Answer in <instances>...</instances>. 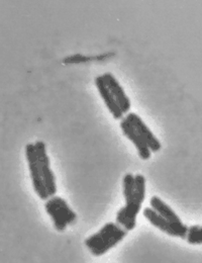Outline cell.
<instances>
[{
    "mask_svg": "<svg viewBox=\"0 0 202 263\" xmlns=\"http://www.w3.org/2000/svg\"><path fill=\"white\" fill-rule=\"evenodd\" d=\"M128 235V231L117 223L108 222L96 233L84 241L86 248L95 257H100L120 243Z\"/></svg>",
    "mask_w": 202,
    "mask_h": 263,
    "instance_id": "obj_1",
    "label": "cell"
},
{
    "mask_svg": "<svg viewBox=\"0 0 202 263\" xmlns=\"http://www.w3.org/2000/svg\"><path fill=\"white\" fill-rule=\"evenodd\" d=\"M135 190L133 196L125 199L126 204L116 214V223L130 232L136 227V218L146 198V177L143 174L135 175Z\"/></svg>",
    "mask_w": 202,
    "mask_h": 263,
    "instance_id": "obj_2",
    "label": "cell"
},
{
    "mask_svg": "<svg viewBox=\"0 0 202 263\" xmlns=\"http://www.w3.org/2000/svg\"><path fill=\"white\" fill-rule=\"evenodd\" d=\"M45 210L58 232L66 230L68 226L74 225L78 219L77 214L71 209L67 201L58 196L49 197L46 200Z\"/></svg>",
    "mask_w": 202,
    "mask_h": 263,
    "instance_id": "obj_3",
    "label": "cell"
},
{
    "mask_svg": "<svg viewBox=\"0 0 202 263\" xmlns=\"http://www.w3.org/2000/svg\"><path fill=\"white\" fill-rule=\"evenodd\" d=\"M34 148L38 160L39 170L44 179V183L46 186V190L49 194V197L56 196L58 189L56 183V177L55 173L51 167V160L47 152V146L45 142L43 141H36L34 143Z\"/></svg>",
    "mask_w": 202,
    "mask_h": 263,
    "instance_id": "obj_4",
    "label": "cell"
},
{
    "mask_svg": "<svg viewBox=\"0 0 202 263\" xmlns=\"http://www.w3.org/2000/svg\"><path fill=\"white\" fill-rule=\"evenodd\" d=\"M25 153H26V158L28 161L29 165V170H30V175H31V179H32V184L34 187V193L37 195V197H39L43 200H47L49 198V194L46 190L45 183H44V179L39 170V165H38V160H37V156H36V152H35V148H34V144H27L26 145V149H25Z\"/></svg>",
    "mask_w": 202,
    "mask_h": 263,
    "instance_id": "obj_5",
    "label": "cell"
},
{
    "mask_svg": "<svg viewBox=\"0 0 202 263\" xmlns=\"http://www.w3.org/2000/svg\"><path fill=\"white\" fill-rule=\"evenodd\" d=\"M126 119L131 123V125L135 128V131L143 138V140L146 142L152 153L159 152L162 149V144L160 140L155 136V134L150 129V127H148V125L137 114L131 111L126 116Z\"/></svg>",
    "mask_w": 202,
    "mask_h": 263,
    "instance_id": "obj_6",
    "label": "cell"
},
{
    "mask_svg": "<svg viewBox=\"0 0 202 263\" xmlns=\"http://www.w3.org/2000/svg\"><path fill=\"white\" fill-rule=\"evenodd\" d=\"M105 84L109 88L110 92L112 93L113 98L116 100L118 106L120 107L122 111L127 116L129 112H131L132 109V102L131 99L128 97L126 90L117 80V78L111 73V72H105L101 75Z\"/></svg>",
    "mask_w": 202,
    "mask_h": 263,
    "instance_id": "obj_7",
    "label": "cell"
},
{
    "mask_svg": "<svg viewBox=\"0 0 202 263\" xmlns=\"http://www.w3.org/2000/svg\"><path fill=\"white\" fill-rule=\"evenodd\" d=\"M143 215L150 224H152L157 229L162 231L163 233L167 234L169 236H172V237L186 239L187 233L177 229L174 225H172L167 220H165L163 217H161L159 214H157L152 208H146L143 211Z\"/></svg>",
    "mask_w": 202,
    "mask_h": 263,
    "instance_id": "obj_8",
    "label": "cell"
},
{
    "mask_svg": "<svg viewBox=\"0 0 202 263\" xmlns=\"http://www.w3.org/2000/svg\"><path fill=\"white\" fill-rule=\"evenodd\" d=\"M119 127L122 129L125 137H127L134 145L137 151V154L142 160H149L152 156V152L143 138L135 131V128L131 125V123L126 119V117L120 121Z\"/></svg>",
    "mask_w": 202,
    "mask_h": 263,
    "instance_id": "obj_9",
    "label": "cell"
},
{
    "mask_svg": "<svg viewBox=\"0 0 202 263\" xmlns=\"http://www.w3.org/2000/svg\"><path fill=\"white\" fill-rule=\"evenodd\" d=\"M151 208L159 214L161 217H163L165 220H167L172 225H174L177 229L183 231L185 233L188 232V226L183 224L181 219L178 217V215L174 212V210L167 204L161 197L158 196H153L150 199Z\"/></svg>",
    "mask_w": 202,
    "mask_h": 263,
    "instance_id": "obj_10",
    "label": "cell"
},
{
    "mask_svg": "<svg viewBox=\"0 0 202 263\" xmlns=\"http://www.w3.org/2000/svg\"><path fill=\"white\" fill-rule=\"evenodd\" d=\"M94 83H95V86H96V88L98 90V93H99L101 99L103 100L104 104L106 105L107 109L109 110V112L111 114V116L113 117V119L122 121L126 116L122 111L120 107L118 106L116 100L113 98V96L110 92V90L107 87V85L105 84V82H104V80H103L101 75H98L95 78Z\"/></svg>",
    "mask_w": 202,
    "mask_h": 263,
    "instance_id": "obj_11",
    "label": "cell"
},
{
    "mask_svg": "<svg viewBox=\"0 0 202 263\" xmlns=\"http://www.w3.org/2000/svg\"><path fill=\"white\" fill-rule=\"evenodd\" d=\"M135 179L133 173H126L123 178V195L125 199L129 198L135 193Z\"/></svg>",
    "mask_w": 202,
    "mask_h": 263,
    "instance_id": "obj_12",
    "label": "cell"
},
{
    "mask_svg": "<svg viewBox=\"0 0 202 263\" xmlns=\"http://www.w3.org/2000/svg\"><path fill=\"white\" fill-rule=\"evenodd\" d=\"M186 240L191 245H202V226L193 225L188 227Z\"/></svg>",
    "mask_w": 202,
    "mask_h": 263,
    "instance_id": "obj_13",
    "label": "cell"
}]
</instances>
